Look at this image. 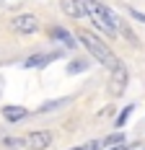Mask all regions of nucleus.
<instances>
[{
  "instance_id": "7ed1b4c3",
  "label": "nucleus",
  "mask_w": 145,
  "mask_h": 150,
  "mask_svg": "<svg viewBox=\"0 0 145 150\" xmlns=\"http://www.w3.org/2000/svg\"><path fill=\"white\" fill-rule=\"evenodd\" d=\"M11 29L16 34H21V36H31V34H39L42 23H39V18L34 13H18L11 18Z\"/></svg>"
},
{
  "instance_id": "423d86ee",
  "label": "nucleus",
  "mask_w": 145,
  "mask_h": 150,
  "mask_svg": "<svg viewBox=\"0 0 145 150\" xmlns=\"http://www.w3.org/2000/svg\"><path fill=\"white\" fill-rule=\"evenodd\" d=\"M47 34H49V39L60 42L65 49H75V44H78V39H75L68 29H62V26H49V29H47Z\"/></svg>"
},
{
  "instance_id": "f257e3e1",
  "label": "nucleus",
  "mask_w": 145,
  "mask_h": 150,
  "mask_svg": "<svg viewBox=\"0 0 145 150\" xmlns=\"http://www.w3.org/2000/svg\"><path fill=\"white\" fill-rule=\"evenodd\" d=\"M72 34H75L78 44L86 47V52H88V54H93V60L101 62L104 67L114 70V67H119V65H122V60L114 54V49H112L109 44H104V39H99L93 31H88V29H75Z\"/></svg>"
},
{
  "instance_id": "0eeeda50",
  "label": "nucleus",
  "mask_w": 145,
  "mask_h": 150,
  "mask_svg": "<svg viewBox=\"0 0 145 150\" xmlns=\"http://www.w3.org/2000/svg\"><path fill=\"white\" fill-rule=\"evenodd\" d=\"M127 86V67H124V62L112 70V80H109V91H112V96H119L122 91Z\"/></svg>"
},
{
  "instance_id": "f03ea898",
  "label": "nucleus",
  "mask_w": 145,
  "mask_h": 150,
  "mask_svg": "<svg viewBox=\"0 0 145 150\" xmlns=\"http://www.w3.org/2000/svg\"><path fill=\"white\" fill-rule=\"evenodd\" d=\"M83 5H86V16L93 21V26L101 29L109 39H114L117 36V23H119L117 13H112V8H106L104 3H96V0H83Z\"/></svg>"
},
{
  "instance_id": "9d476101",
  "label": "nucleus",
  "mask_w": 145,
  "mask_h": 150,
  "mask_svg": "<svg viewBox=\"0 0 145 150\" xmlns=\"http://www.w3.org/2000/svg\"><path fill=\"white\" fill-rule=\"evenodd\" d=\"M68 101H70V98H57V101H47V104H42L39 109H36V111H31V117H34V114H39V117H42V114H49V111H55V109H60V106H65Z\"/></svg>"
},
{
  "instance_id": "39448f33",
  "label": "nucleus",
  "mask_w": 145,
  "mask_h": 150,
  "mask_svg": "<svg viewBox=\"0 0 145 150\" xmlns=\"http://www.w3.org/2000/svg\"><path fill=\"white\" fill-rule=\"evenodd\" d=\"M0 114H3V119L8 122V124H18V122H23V119H29V117H31L29 109H26V106H18V104L3 106V109H0Z\"/></svg>"
},
{
  "instance_id": "6e6552de",
  "label": "nucleus",
  "mask_w": 145,
  "mask_h": 150,
  "mask_svg": "<svg viewBox=\"0 0 145 150\" xmlns=\"http://www.w3.org/2000/svg\"><path fill=\"white\" fill-rule=\"evenodd\" d=\"M60 11L68 18H83L86 16V5H83V0H60Z\"/></svg>"
},
{
  "instance_id": "9b49d317",
  "label": "nucleus",
  "mask_w": 145,
  "mask_h": 150,
  "mask_svg": "<svg viewBox=\"0 0 145 150\" xmlns=\"http://www.w3.org/2000/svg\"><path fill=\"white\" fill-rule=\"evenodd\" d=\"M124 142V135L122 132H114V135H109V137H104L101 140V148H109V145H122Z\"/></svg>"
},
{
  "instance_id": "ddd939ff",
  "label": "nucleus",
  "mask_w": 145,
  "mask_h": 150,
  "mask_svg": "<svg viewBox=\"0 0 145 150\" xmlns=\"http://www.w3.org/2000/svg\"><path fill=\"white\" fill-rule=\"evenodd\" d=\"M132 111H135V106H124V109H122V111H119V117H117V122H114V124H117V127H124V122H127V119H130V114H132Z\"/></svg>"
},
{
  "instance_id": "4468645a",
  "label": "nucleus",
  "mask_w": 145,
  "mask_h": 150,
  "mask_svg": "<svg viewBox=\"0 0 145 150\" xmlns=\"http://www.w3.org/2000/svg\"><path fill=\"white\" fill-rule=\"evenodd\" d=\"M112 150H130L127 145H117V148H112Z\"/></svg>"
},
{
  "instance_id": "2eb2a0df",
  "label": "nucleus",
  "mask_w": 145,
  "mask_h": 150,
  "mask_svg": "<svg viewBox=\"0 0 145 150\" xmlns=\"http://www.w3.org/2000/svg\"><path fill=\"white\" fill-rule=\"evenodd\" d=\"M70 150H91L88 145H80V148H70Z\"/></svg>"
},
{
  "instance_id": "1a4fd4ad",
  "label": "nucleus",
  "mask_w": 145,
  "mask_h": 150,
  "mask_svg": "<svg viewBox=\"0 0 145 150\" xmlns=\"http://www.w3.org/2000/svg\"><path fill=\"white\" fill-rule=\"evenodd\" d=\"M60 54H62V52H49V54H31L29 60L23 62V67H47V65H49V62H55L60 57Z\"/></svg>"
},
{
  "instance_id": "f8f14e48",
  "label": "nucleus",
  "mask_w": 145,
  "mask_h": 150,
  "mask_svg": "<svg viewBox=\"0 0 145 150\" xmlns=\"http://www.w3.org/2000/svg\"><path fill=\"white\" fill-rule=\"evenodd\" d=\"M83 70H88V62H86V60H72L70 65H68V73H70V75L83 73Z\"/></svg>"
},
{
  "instance_id": "20e7f679",
  "label": "nucleus",
  "mask_w": 145,
  "mask_h": 150,
  "mask_svg": "<svg viewBox=\"0 0 145 150\" xmlns=\"http://www.w3.org/2000/svg\"><path fill=\"white\" fill-rule=\"evenodd\" d=\"M55 142L52 129H31L29 135H23V148L26 150H47Z\"/></svg>"
}]
</instances>
